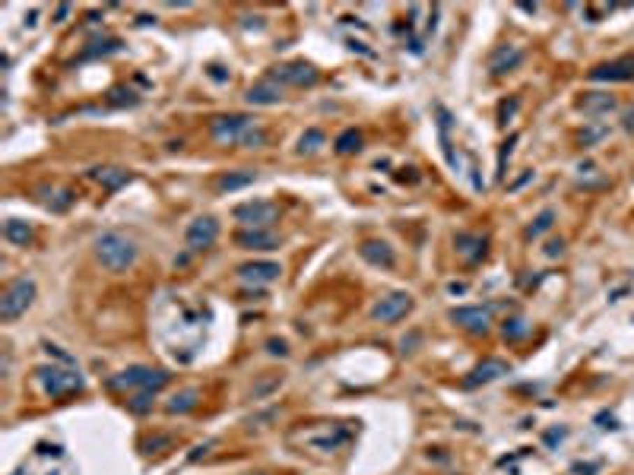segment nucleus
Instances as JSON below:
<instances>
[{
  "label": "nucleus",
  "instance_id": "obj_1",
  "mask_svg": "<svg viewBox=\"0 0 634 475\" xmlns=\"http://www.w3.org/2000/svg\"><path fill=\"white\" fill-rule=\"evenodd\" d=\"M96 260L108 273H127L137 263V244L121 232H105L96 238Z\"/></svg>",
  "mask_w": 634,
  "mask_h": 475
},
{
  "label": "nucleus",
  "instance_id": "obj_2",
  "mask_svg": "<svg viewBox=\"0 0 634 475\" xmlns=\"http://www.w3.org/2000/svg\"><path fill=\"white\" fill-rule=\"evenodd\" d=\"M35 301V279L32 276H16L7 289L0 292V320L13 324L16 317H22Z\"/></svg>",
  "mask_w": 634,
  "mask_h": 475
},
{
  "label": "nucleus",
  "instance_id": "obj_3",
  "mask_svg": "<svg viewBox=\"0 0 634 475\" xmlns=\"http://www.w3.org/2000/svg\"><path fill=\"white\" fill-rule=\"evenodd\" d=\"M254 127V117L248 114H219L209 121V137L219 146H235L242 143V137Z\"/></svg>",
  "mask_w": 634,
  "mask_h": 475
},
{
  "label": "nucleus",
  "instance_id": "obj_4",
  "mask_svg": "<svg viewBox=\"0 0 634 475\" xmlns=\"http://www.w3.org/2000/svg\"><path fill=\"white\" fill-rule=\"evenodd\" d=\"M168 384V374L162 368H146V365H133L127 371H121V377H115V386H131V390L140 393H156Z\"/></svg>",
  "mask_w": 634,
  "mask_h": 475
},
{
  "label": "nucleus",
  "instance_id": "obj_5",
  "mask_svg": "<svg viewBox=\"0 0 634 475\" xmlns=\"http://www.w3.org/2000/svg\"><path fill=\"white\" fill-rule=\"evenodd\" d=\"M38 384H42V390L48 393V396H67V393H76L83 390V377L76 371H64V368H38Z\"/></svg>",
  "mask_w": 634,
  "mask_h": 475
},
{
  "label": "nucleus",
  "instance_id": "obj_6",
  "mask_svg": "<svg viewBox=\"0 0 634 475\" xmlns=\"http://www.w3.org/2000/svg\"><path fill=\"white\" fill-rule=\"evenodd\" d=\"M232 216L238 222H244L248 228H270L276 219H279V206L270 200H248L242 206H235Z\"/></svg>",
  "mask_w": 634,
  "mask_h": 475
},
{
  "label": "nucleus",
  "instance_id": "obj_7",
  "mask_svg": "<svg viewBox=\"0 0 634 475\" xmlns=\"http://www.w3.org/2000/svg\"><path fill=\"white\" fill-rule=\"evenodd\" d=\"M413 310V295L409 292H387L378 304L371 308V317L378 324H397Z\"/></svg>",
  "mask_w": 634,
  "mask_h": 475
},
{
  "label": "nucleus",
  "instance_id": "obj_8",
  "mask_svg": "<svg viewBox=\"0 0 634 475\" xmlns=\"http://www.w3.org/2000/svg\"><path fill=\"white\" fill-rule=\"evenodd\" d=\"M593 83H631L634 80V57H615L609 63H596L587 73Z\"/></svg>",
  "mask_w": 634,
  "mask_h": 475
},
{
  "label": "nucleus",
  "instance_id": "obj_9",
  "mask_svg": "<svg viewBox=\"0 0 634 475\" xmlns=\"http://www.w3.org/2000/svg\"><path fill=\"white\" fill-rule=\"evenodd\" d=\"M267 80H273L276 86H279V83H286V86H314L317 83V70L311 67V63H304V61L279 63V67H273V73H270Z\"/></svg>",
  "mask_w": 634,
  "mask_h": 475
},
{
  "label": "nucleus",
  "instance_id": "obj_10",
  "mask_svg": "<svg viewBox=\"0 0 634 475\" xmlns=\"http://www.w3.org/2000/svg\"><path fill=\"white\" fill-rule=\"evenodd\" d=\"M184 238H187V248H191V250L213 248L216 238H219V222H216L213 216H197V219L187 225Z\"/></svg>",
  "mask_w": 634,
  "mask_h": 475
},
{
  "label": "nucleus",
  "instance_id": "obj_11",
  "mask_svg": "<svg viewBox=\"0 0 634 475\" xmlns=\"http://www.w3.org/2000/svg\"><path fill=\"white\" fill-rule=\"evenodd\" d=\"M450 320L457 326H463L466 333H485L492 324V308H482V304H466V308H454L450 310Z\"/></svg>",
  "mask_w": 634,
  "mask_h": 475
},
{
  "label": "nucleus",
  "instance_id": "obj_12",
  "mask_svg": "<svg viewBox=\"0 0 634 475\" xmlns=\"http://www.w3.org/2000/svg\"><path fill=\"white\" fill-rule=\"evenodd\" d=\"M283 273V266L273 260H254V263H244L238 266V279L242 282H254V285H267V282H276Z\"/></svg>",
  "mask_w": 634,
  "mask_h": 475
},
{
  "label": "nucleus",
  "instance_id": "obj_13",
  "mask_svg": "<svg viewBox=\"0 0 634 475\" xmlns=\"http://www.w3.org/2000/svg\"><path fill=\"white\" fill-rule=\"evenodd\" d=\"M235 244L244 250H273L279 244V234L270 232V228H244V232L235 234Z\"/></svg>",
  "mask_w": 634,
  "mask_h": 475
},
{
  "label": "nucleus",
  "instance_id": "obj_14",
  "mask_svg": "<svg viewBox=\"0 0 634 475\" xmlns=\"http://www.w3.org/2000/svg\"><path fill=\"white\" fill-rule=\"evenodd\" d=\"M520 61H524V51H520L517 45H501V48H498L495 54H492L489 70H492L495 76H504V73H510V70H517Z\"/></svg>",
  "mask_w": 634,
  "mask_h": 475
},
{
  "label": "nucleus",
  "instance_id": "obj_15",
  "mask_svg": "<svg viewBox=\"0 0 634 475\" xmlns=\"http://www.w3.org/2000/svg\"><path fill=\"white\" fill-rule=\"evenodd\" d=\"M510 365L501 359H485L482 365H476L473 374L466 377V386H479V384H489V380H498L501 374H508Z\"/></svg>",
  "mask_w": 634,
  "mask_h": 475
},
{
  "label": "nucleus",
  "instance_id": "obj_16",
  "mask_svg": "<svg viewBox=\"0 0 634 475\" xmlns=\"http://www.w3.org/2000/svg\"><path fill=\"white\" fill-rule=\"evenodd\" d=\"M359 254H362V260H368L371 266H384V269H390L393 266V248L387 241H362V248H359Z\"/></svg>",
  "mask_w": 634,
  "mask_h": 475
},
{
  "label": "nucleus",
  "instance_id": "obj_17",
  "mask_svg": "<svg viewBox=\"0 0 634 475\" xmlns=\"http://www.w3.org/2000/svg\"><path fill=\"white\" fill-rule=\"evenodd\" d=\"M454 244H457V254H460L466 263H479L485 257V238H479V234L460 232L454 238Z\"/></svg>",
  "mask_w": 634,
  "mask_h": 475
},
{
  "label": "nucleus",
  "instance_id": "obj_18",
  "mask_svg": "<svg viewBox=\"0 0 634 475\" xmlns=\"http://www.w3.org/2000/svg\"><path fill=\"white\" fill-rule=\"evenodd\" d=\"M577 108L584 111V114H609V111L615 108V96H609V92H584V96L577 98Z\"/></svg>",
  "mask_w": 634,
  "mask_h": 475
},
{
  "label": "nucleus",
  "instance_id": "obj_19",
  "mask_svg": "<svg viewBox=\"0 0 634 475\" xmlns=\"http://www.w3.org/2000/svg\"><path fill=\"white\" fill-rule=\"evenodd\" d=\"M244 98H248V105H279L283 102V89H279L273 80H263V83L251 86Z\"/></svg>",
  "mask_w": 634,
  "mask_h": 475
},
{
  "label": "nucleus",
  "instance_id": "obj_20",
  "mask_svg": "<svg viewBox=\"0 0 634 475\" xmlns=\"http://www.w3.org/2000/svg\"><path fill=\"white\" fill-rule=\"evenodd\" d=\"M3 238L13 241V244H20V248H26V244L32 241V228H29L26 222H20V219H7V222H3Z\"/></svg>",
  "mask_w": 634,
  "mask_h": 475
},
{
  "label": "nucleus",
  "instance_id": "obj_21",
  "mask_svg": "<svg viewBox=\"0 0 634 475\" xmlns=\"http://www.w3.org/2000/svg\"><path fill=\"white\" fill-rule=\"evenodd\" d=\"M92 178H96L98 184H105L108 190H117L121 184H127V181H131V172H124V168H96V172H92Z\"/></svg>",
  "mask_w": 634,
  "mask_h": 475
},
{
  "label": "nucleus",
  "instance_id": "obj_22",
  "mask_svg": "<svg viewBox=\"0 0 634 475\" xmlns=\"http://www.w3.org/2000/svg\"><path fill=\"white\" fill-rule=\"evenodd\" d=\"M197 396H200V393L193 390V386H187V390L175 393L172 400L165 402V409H168V412H178V415H181V412H191V409L197 406Z\"/></svg>",
  "mask_w": 634,
  "mask_h": 475
},
{
  "label": "nucleus",
  "instance_id": "obj_23",
  "mask_svg": "<svg viewBox=\"0 0 634 475\" xmlns=\"http://www.w3.org/2000/svg\"><path fill=\"white\" fill-rule=\"evenodd\" d=\"M324 143H327L324 130H317V127H311V130H304V133H302V140H298V152H302V156H311V152H317V149H320Z\"/></svg>",
  "mask_w": 634,
  "mask_h": 475
},
{
  "label": "nucleus",
  "instance_id": "obj_24",
  "mask_svg": "<svg viewBox=\"0 0 634 475\" xmlns=\"http://www.w3.org/2000/svg\"><path fill=\"white\" fill-rule=\"evenodd\" d=\"M552 225H555V209H543V213L526 225V238H539V234H545Z\"/></svg>",
  "mask_w": 634,
  "mask_h": 475
},
{
  "label": "nucleus",
  "instance_id": "obj_25",
  "mask_svg": "<svg viewBox=\"0 0 634 475\" xmlns=\"http://www.w3.org/2000/svg\"><path fill=\"white\" fill-rule=\"evenodd\" d=\"M362 149V137L355 130H343L337 137V152L339 156H352V152H359Z\"/></svg>",
  "mask_w": 634,
  "mask_h": 475
},
{
  "label": "nucleus",
  "instance_id": "obj_26",
  "mask_svg": "<svg viewBox=\"0 0 634 475\" xmlns=\"http://www.w3.org/2000/svg\"><path fill=\"white\" fill-rule=\"evenodd\" d=\"M251 181H254V172H242V174H222V178L216 181V187H219V190H238V187H248Z\"/></svg>",
  "mask_w": 634,
  "mask_h": 475
},
{
  "label": "nucleus",
  "instance_id": "obj_27",
  "mask_svg": "<svg viewBox=\"0 0 634 475\" xmlns=\"http://www.w3.org/2000/svg\"><path fill=\"white\" fill-rule=\"evenodd\" d=\"M263 143H267V133H263V127H257V124L242 137V146H244V149H260Z\"/></svg>",
  "mask_w": 634,
  "mask_h": 475
},
{
  "label": "nucleus",
  "instance_id": "obj_28",
  "mask_svg": "<svg viewBox=\"0 0 634 475\" xmlns=\"http://www.w3.org/2000/svg\"><path fill=\"white\" fill-rule=\"evenodd\" d=\"M524 333H526V324L520 317H514V320L504 324V339H524Z\"/></svg>",
  "mask_w": 634,
  "mask_h": 475
},
{
  "label": "nucleus",
  "instance_id": "obj_29",
  "mask_svg": "<svg viewBox=\"0 0 634 475\" xmlns=\"http://www.w3.org/2000/svg\"><path fill=\"white\" fill-rule=\"evenodd\" d=\"M127 406H131V412H137V415H140V412H146V409L152 406V402H149V393H140L137 400H131Z\"/></svg>",
  "mask_w": 634,
  "mask_h": 475
},
{
  "label": "nucleus",
  "instance_id": "obj_30",
  "mask_svg": "<svg viewBox=\"0 0 634 475\" xmlns=\"http://www.w3.org/2000/svg\"><path fill=\"white\" fill-rule=\"evenodd\" d=\"M267 352L270 355H289V345H286V339H270Z\"/></svg>",
  "mask_w": 634,
  "mask_h": 475
},
{
  "label": "nucleus",
  "instance_id": "obj_31",
  "mask_svg": "<svg viewBox=\"0 0 634 475\" xmlns=\"http://www.w3.org/2000/svg\"><path fill=\"white\" fill-rule=\"evenodd\" d=\"M603 133H606V127H596V130H584V133H580V143H584V146H593L596 140L603 137Z\"/></svg>",
  "mask_w": 634,
  "mask_h": 475
},
{
  "label": "nucleus",
  "instance_id": "obj_32",
  "mask_svg": "<svg viewBox=\"0 0 634 475\" xmlns=\"http://www.w3.org/2000/svg\"><path fill=\"white\" fill-rule=\"evenodd\" d=\"M561 250H565V241H561V238H559V241H549V244H545V257H559Z\"/></svg>",
  "mask_w": 634,
  "mask_h": 475
},
{
  "label": "nucleus",
  "instance_id": "obj_33",
  "mask_svg": "<svg viewBox=\"0 0 634 475\" xmlns=\"http://www.w3.org/2000/svg\"><path fill=\"white\" fill-rule=\"evenodd\" d=\"M625 130H634V111H628V114H625Z\"/></svg>",
  "mask_w": 634,
  "mask_h": 475
}]
</instances>
